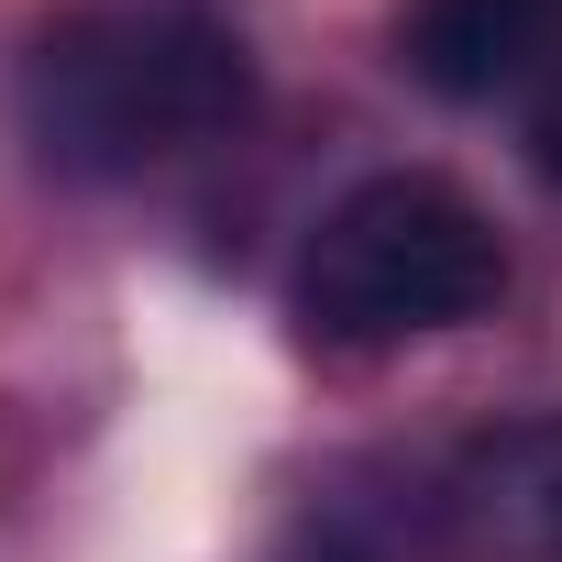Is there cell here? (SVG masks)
<instances>
[{
    "instance_id": "6da1fadb",
    "label": "cell",
    "mask_w": 562,
    "mask_h": 562,
    "mask_svg": "<svg viewBox=\"0 0 562 562\" xmlns=\"http://www.w3.org/2000/svg\"><path fill=\"white\" fill-rule=\"evenodd\" d=\"M254 111V67L221 23L199 12H67L23 56V122L56 177H144L166 155L221 144Z\"/></svg>"
},
{
    "instance_id": "7a4b0ae2",
    "label": "cell",
    "mask_w": 562,
    "mask_h": 562,
    "mask_svg": "<svg viewBox=\"0 0 562 562\" xmlns=\"http://www.w3.org/2000/svg\"><path fill=\"white\" fill-rule=\"evenodd\" d=\"M507 288V243L452 177H364L299 265V321L321 342H419L485 321Z\"/></svg>"
},
{
    "instance_id": "3957f363",
    "label": "cell",
    "mask_w": 562,
    "mask_h": 562,
    "mask_svg": "<svg viewBox=\"0 0 562 562\" xmlns=\"http://www.w3.org/2000/svg\"><path fill=\"white\" fill-rule=\"evenodd\" d=\"M441 529L463 562H562V419L474 430L441 474Z\"/></svg>"
},
{
    "instance_id": "277c9868",
    "label": "cell",
    "mask_w": 562,
    "mask_h": 562,
    "mask_svg": "<svg viewBox=\"0 0 562 562\" xmlns=\"http://www.w3.org/2000/svg\"><path fill=\"white\" fill-rule=\"evenodd\" d=\"M562 45V0H419L408 12V67L441 100H496Z\"/></svg>"
},
{
    "instance_id": "5b68a950",
    "label": "cell",
    "mask_w": 562,
    "mask_h": 562,
    "mask_svg": "<svg viewBox=\"0 0 562 562\" xmlns=\"http://www.w3.org/2000/svg\"><path fill=\"white\" fill-rule=\"evenodd\" d=\"M529 144H540V166H551V177H562V89H551V100H540V122H529Z\"/></svg>"
}]
</instances>
